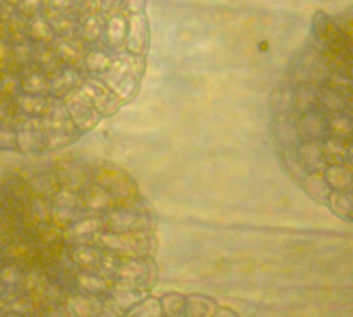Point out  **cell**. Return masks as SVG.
<instances>
[{
  "instance_id": "obj_2",
  "label": "cell",
  "mask_w": 353,
  "mask_h": 317,
  "mask_svg": "<svg viewBox=\"0 0 353 317\" xmlns=\"http://www.w3.org/2000/svg\"><path fill=\"white\" fill-rule=\"evenodd\" d=\"M146 0H0V152H61L130 104Z\"/></svg>"
},
{
  "instance_id": "obj_1",
  "label": "cell",
  "mask_w": 353,
  "mask_h": 317,
  "mask_svg": "<svg viewBox=\"0 0 353 317\" xmlns=\"http://www.w3.org/2000/svg\"><path fill=\"white\" fill-rule=\"evenodd\" d=\"M157 214L136 178L85 154L0 174V317H127L159 283Z\"/></svg>"
},
{
  "instance_id": "obj_3",
  "label": "cell",
  "mask_w": 353,
  "mask_h": 317,
  "mask_svg": "<svg viewBox=\"0 0 353 317\" xmlns=\"http://www.w3.org/2000/svg\"><path fill=\"white\" fill-rule=\"evenodd\" d=\"M269 130L283 172L353 225V7L313 17L271 95Z\"/></svg>"
},
{
  "instance_id": "obj_4",
  "label": "cell",
  "mask_w": 353,
  "mask_h": 317,
  "mask_svg": "<svg viewBox=\"0 0 353 317\" xmlns=\"http://www.w3.org/2000/svg\"><path fill=\"white\" fill-rule=\"evenodd\" d=\"M127 317H241L235 309L220 305L212 296L165 292L148 296Z\"/></svg>"
}]
</instances>
